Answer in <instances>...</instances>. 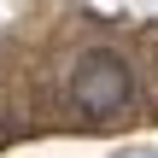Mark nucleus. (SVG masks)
I'll return each mask as SVG.
<instances>
[{"mask_svg": "<svg viewBox=\"0 0 158 158\" xmlns=\"http://www.w3.org/2000/svg\"><path fill=\"white\" fill-rule=\"evenodd\" d=\"M129 100H135V70L123 64V53L88 47L70 70V106L82 117H117Z\"/></svg>", "mask_w": 158, "mask_h": 158, "instance_id": "1", "label": "nucleus"}, {"mask_svg": "<svg viewBox=\"0 0 158 158\" xmlns=\"http://www.w3.org/2000/svg\"><path fill=\"white\" fill-rule=\"evenodd\" d=\"M117 158H158V152H117Z\"/></svg>", "mask_w": 158, "mask_h": 158, "instance_id": "2", "label": "nucleus"}]
</instances>
